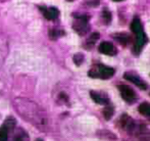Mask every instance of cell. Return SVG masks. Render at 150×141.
<instances>
[{
	"instance_id": "6da1fadb",
	"label": "cell",
	"mask_w": 150,
	"mask_h": 141,
	"mask_svg": "<svg viewBox=\"0 0 150 141\" xmlns=\"http://www.w3.org/2000/svg\"><path fill=\"white\" fill-rule=\"evenodd\" d=\"M131 30L132 32L136 35V40H135V45H134V51L135 53H139L144 47V45L147 43L148 39L146 37V34L143 31V27L141 24L139 18H134L132 24H131Z\"/></svg>"
},
{
	"instance_id": "7a4b0ae2",
	"label": "cell",
	"mask_w": 150,
	"mask_h": 141,
	"mask_svg": "<svg viewBox=\"0 0 150 141\" xmlns=\"http://www.w3.org/2000/svg\"><path fill=\"white\" fill-rule=\"evenodd\" d=\"M88 75L91 78H98V79L107 80L111 78L115 75V69L110 68V67L104 66V64H95L92 69L89 71Z\"/></svg>"
},
{
	"instance_id": "3957f363",
	"label": "cell",
	"mask_w": 150,
	"mask_h": 141,
	"mask_svg": "<svg viewBox=\"0 0 150 141\" xmlns=\"http://www.w3.org/2000/svg\"><path fill=\"white\" fill-rule=\"evenodd\" d=\"M78 20L74 23L73 28L79 35H85L90 30V26L88 24L89 16H78Z\"/></svg>"
},
{
	"instance_id": "277c9868",
	"label": "cell",
	"mask_w": 150,
	"mask_h": 141,
	"mask_svg": "<svg viewBox=\"0 0 150 141\" xmlns=\"http://www.w3.org/2000/svg\"><path fill=\"white\" fill-rule=\"evenodd\" d=\"M117 88H119L120 95H122V99H124L125 101H127L128 103H134L137 100L136 92L131 87H129V86H127V85H120Z\"/></svg>"
},
{
	"instance_id": "5b68a950",
	"label": "cell",
	"mask_w": 150,
	"mask_h": 141,
	"mask_svg": "<svg viewBox=\"0 0 150 141\" xmlns=\"http://www.w3.org/2000/svg\"><path fill=\"white\" fill-rule=\"evenodd\" d=\"M124 78L126 80H128V81L132 82L133 84H135V85L140 88V89H142V90L147 89V84L145 83L137 74H134V73H132V72H127V73H125Z\"/></svg>"
},
{
	"instance_id": "8992f818",
	"label": "cell",
	"mask_w": 150,
	"mask_h": 141,
	"mask_svg": "<svg viewBox=\"0 0 150 141\" xmlns=\"http://www.w3.org/2000/svg\"><path fill=\"white\" fill-rule=\"evenodd\" d=\"M98 50L100 53L106 54V55H115L117 54V48L110 42H102L99 45Z\"/></svg>"
},
{
	"instance_id": "52a82bcc",
	"label": "cell",
	"mask_w": 150,
	"mask_h": 141,
	"mask_svg": "<svg viewBox=\"0 0 150 141\" xmlns=\"http://www.w3.org/2000/svg\"><path fill=\"white\" fill-rule=\"evenodd\" d=\"M90 95H91V98H92L96 103L105 104V106H108L109 104V98L105 93H100V92H96V91H91Z\"/></svg>"
},
{
	"instance_id": "ba28073f",
	"label": "cell",
	"mask_w": 150,
	"mask_h": 141,
	"mask_svg": "<svg viewBox=\"0 0 150 141\" xmlns=\"http://www.w3.org/2000/svg\"><path fill=\"white\" fill-rule=\"evenodd\" d=\"M41 10L43 11V14L47 20H50V21H53V20H56L59 16V11L58 9H56L55 7H48V8H44L42 7Z\"/></svg>"
},
{
	"instance_id": "9c48e42d",
	"label": "cell",
	"mask_w": 150,
	"mask_h": 141,
	"mask_svg": "<svg viewBox=\"0 0 150 141\" xmlns=\"http://www.w3.org/2000/svg\"><path fill=\"white\" fill-rule=\"evenodd\" d=\"M120 125L122 129L127 130V131H128V130H131L133 127H134V123H133L132 119L127 115H124L122 117V119L120 120Z\"/></svg>"
},
{
	"instance_id": "30bf717a",
	"label": "cell",
	"mask_w": 150,
	"mask_h": 141,
	"mask_svg": "<svg viewBox=\"0 0 150 141\" xmlns=\"http://www.w3.org/2000/svg\"><path fill=\"white\" fill-rule=\"evenodd\" d=\"M112 37L115 38L120 44H122V46H126L129 42V39H130L129 35L126 34V33H117V34H115Z\"/></svg>"
},
{
	"instance_id": "8fae6325",
	"label": "cell",
	"mask_w": 150,
	"mask_h": 141,
	"mask_svg": "<svg viewBox=\"0 0 150 141\" xmlns=\"http://www.w3.org/2000/svg\"><path fill=\"white\" fill-rule=\"evenodd\" d=\"M138 111L141 115L150 118V103H148V102H143V103H141L138 107Z\"/></svg>"
},
{
	"instance_id": "7c38bea8",
	"label": "cell",
	"mask_w": 150,
	"mask_h": 141,
	"mask_svg": "<svg viewBox=\"0 0 150 141\" xmlns=\"http://www.w3.org/2000/svg\"><path fill=\"white\" fill-rule=\"evenodd\" d=\"M113 113H115V111H113V107L110 106L108 104V106H106L104 109H103V115H104L105 120H110V118L113 115Z\"/></svg>"
},
{
	"instance_id": "4fadbf2b",
	"label": "cell",
	"mask_w": 150,
	"mask_h": 141,
	"mask_svg": "<svg viewBox=\"0 0 150 141\" xmlns=\"http://www.w3.org/2000/svg\"><path fill=\"white\" fill-rule=\"evenodd\" d=\"M99 39V33H93L92 35L90 36V38L87 40V45L89 46V47H92L93 45H94L95 43H96V41Z\"/></svg>"
},
{
	"instance_id": "5bb4252c",
	"label": "cell",
	"mask_w": 150,
	"mask_h": 141,
	"mask_svg": "<svg viewBox=\"0 0 150 141\" xmlns=\"http://www.w3.org/2000/svg\"><path fill=\"white\" fill-rule=\"evenodd\" d=\"M74 62L77 66H80L84 62V55L82 53H77L74 55Z\"/></svg>"
},
{
	"instance_id": "9a60e30c",
	"label": "cell",
	"mask_w": 150,
	"mask_h": 141,
	"mask_svg": "<svg viewBox=\"0 0 150 141\" xmlns=\"http://www.w3.org/2000/svg\"><path fill=\"white\" fill-rule=\"evenodd\" d=\"M102 16H103V18H104V21L107 23V24H108V23L111 21V13L107 9H104L102 11Z\"/></svg>"
},
{
	"instance_id": "2e32d148",
	"label": "cell",
	"mask_w": 150,
	"mask_h": 141,
	"mask_svg": "<svg viewBox=\"0 0 150 141\" xmlns=\"http://www.w3.org/2000/svg\"><path fill=\"white\" fill-rule=\"evenodd\" d=\"M60 31H57V30H51L49 32V36L51 38H53V39H55V38H57V37H59L60 35H62L63 33H59Z\"/></svg>"
},
{
	"instance_id": "e0dca14e",
	"label": "cell",
	"mask_w": 150,
	"mask_h": 141,
	"mask_svg": "<svg viewBox=\"0 0 150 141\" xmlns=\"http://www.w3.org/2000/svg\"><path fill=\"white\" fill-rule=\"evenodd\" d=\"M113 1H124V0H113Z\"/></svg>"
},
{
	"instance_id": "ac0fdd59",
	"label": "cell",
	"mask_w": 150,
	"mask_h": 141,
	"mask_svg": "<svg viewBox=\"0 0 150 141\" xmlns=\"http://www.w3.org/2000/svg\"><path fill=\"white\" fill-rule=\"evenodd\" d=\"M37 141H42V140H37Z\"/></svg>"
}]
</instances>
